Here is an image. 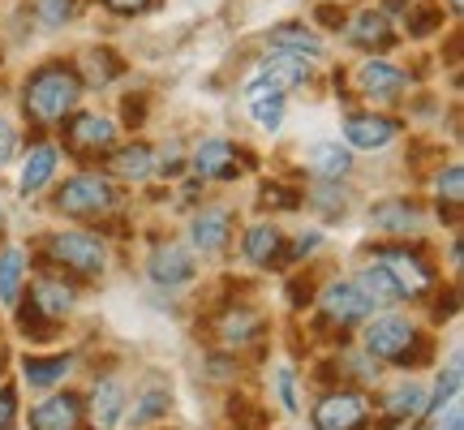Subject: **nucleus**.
<instances>
[{"instance_id":"nucleus-15","label":"nucleus","mask_w":464,"mask_h":430,"mask_svg":"<svg viewBox=\"0 0 464 430\" xmlns=\"http://www.w3.org/2000/svg\"><path fill=\"white\" fill-rule=\"evenodd\" d=\"M348 39H353L357 48H365V52H382V48H392V44H396V31H392L387 14H379V9H365V14L353 17Z\"/></svg>"},{"instance_id":"nucleus-28","label":"nucleus","mask_w":464,"mask_h":430,"mask_svg":"<svg viewBox=\"0 0 464 430\" xmlns=\"http://www.w3.org/2000/svg\"><path fill=\"white\" fill-rule=\"evenodd\" d=\"M357 293H362L370 306H387V301H400L396 284L387 280V271H382L379 263H370L362 276H357Z\"/></svg>"},{"instance_id":"nucleus-26","label":"nucleus","mask_w":464,"mask_h":430,"mask_svg":"<svg viewBox=\"0 0 464 430\" xmlns=\"http://www.w3.org/2000/svg\"><path fill=\"white\" fill-rule=\"evenodd\" d=\"M22 276H26V254L17 246H9L0 254V301L14 306L17 293H22Z\"/></svg>"},{"instance_id":"nucleus-13","label":"nucleus","mask_w":464,"mask_h":430,"mask_svg":"<svg viewBox=\"0 0 464 430\" xmlns=\"http://www.w3.org/2000/svg\"><path fill=\"white\" fill-rule=\"evenodd\" d=\"M78 422H82L78 396H48L31 409V430H78Z\"/></svg>"},{"instance_id":"nucleus-31","label":"nucleus","mask_w":464,"mask_h":430,"mask_svg":"<svg viewBox=\"0 0 464 430\" xmlns=\"http://www.w3.org/2000/svg\"><path fill=\"white\" fill-rule=\"evenodd\" d=\"M121 61H116V52H108V48H100V52H86L82 56V73H86V83L91 86H108L121 73Z\"/></svg>"},{"instance_id":"nucleus-24","label":"nucleus","mask_w":464,"mask_h":430,"mask_svg":"<svg viewBox=\"0 0 464 430\" xmlns=\"http://www.w3.org/2000/svg\"><path fill=\"white\" fill-rule=\"evenodd\" d=\"M69 366H73V357H69V353L26 357V362H22V375H26V383H34V387H52V383H61L69 375Z\"/></svg>"},{"instance_id":"nucleus-18","label":"nucleus","mask_w":464,"mask_h":430,"mask_svg":"<svg viewBox=\"0 0 464 430\" xmlns=\"http://www.w3.org/2000/svg\"><path fill=\"white\" fill-rule=\"evenodd\" d=\"M246 259L258 267H271L284 259V232L276 224H254L246 232Z\"/></svg>"},{"instance_id":"nucleus-40","label":"nucleus","mask_w":464,"mask_h":430,"mask_svg":"<svg viewBox=\"0 0 464 430\" xmlns=\"http://www.w3.org/2000/svg\"><path fill=\"white\" fill-rule=\"evenodd\" d=\"M318 241H323L318 232H305V237H297V241H293V249H288L284 259H288V263H297L301 254H310V249H318Z\"/></svg>"},{"instance_id":"nucleus-3","label":"nucleus","mask_w":464,"mask_h":430,"mask_svg":"<svg viewBox=\"0 0 464 430\" xmlns=\"http://www.w3.org/2000/svg\"><path fill=\"white\" fill-rule=\"evenodd\" d=\"M56 207L65 215H78V220H95V215H108L121 207V190H116L112 177H100V172H78L61 185L56 194Z\"/></svg>"},{"instance_id":"nucleus-35","label":"nucleus","mask_w":464,"mask_h":430,"mask_svg":"<svg viewBox=\"0 0 464 430\" xmlns=\"http://www.w3.org/2000/svg\"><path fill=\"white\" fill-rule=\"evenodd\" d=\"M168 405H172V396H168V392H147V396L138 400V409L130 414V422H133V426H147L150 417L168 414Z\"/></svg>"},{"instance_id":"nucleus-32","label":"nucleus","mask_w":464,"mask_h":430,"mask_svg":"<svg viewBox=\"0 0 464 430\" xmlns=\"http://www.w3.org/2000/svg\"><path fill=\"white\" fill-rule=\"evenodd\" d=\"M73 9H78V0H34V17H39L48 31L65 26L69 17H73Z\"/></svg>"},{"instance_id":"nucleus-11","label":"nucleus","mask_w":464,"mask_h":430,"mask_svg":"<svg viewBox=\"0 0 464 430\" xmlns=\"http://www.w3.org/2000/svg\"><path fill=\"white\" fill-rule=\"evenodd\" d=\"M150 280L155 284H185L194 276V259H189V249L177 246V241H160V246L150 249Z\"/></svg>"},{"instance_id":"nucleus-5","label":"nucleus","mask_w":464,"mask_h":430,"mask_svg":"<svg viewBox=\"0 0 464 430\" xmlns=\"http://www.w3.org/2000/svg\"><path fill=\"white\" fill-rule=\"evenodd\" d=\"M374 263L387 271V280L396 284L400 298H426L434 284V271L430 263L417 254V249H404V246H392V249H379Z\"/></svg>"},{"instance_id":"nucleus-10","label":"nucleus","mask_w":464,"mask_h":430,"mask_svg":"<svg viewBox=\"0 0 464 430\" xmlns=\"http://www.w3.org/2000/svg\"><path fill=\"white\" fill-rule=\"evenodd\" d=\"M189 164H194L198 177H211V181H232V177L241 172V164H237V147L224 142V138H207V142H198Z\"/></svg>"},{"instance_id":"nucleus-22","label":"nucleus","mask_w":464,"mask_h":430,"mask_svg":"<svg viewBox=\"0 0 464 430\" xmlns=\"http://www.w3.org/2000/svg\"><path fill=\"white\" fill-rule=\"evenodd\" d=\"M112 164L116 177H125V181H147L150 172H155V151L147 147V142H133V147H121L108 160Z\"/></svg>"},{"instance_id":"nucleus-43","label":"nucleus","mask_w":464,"mask_h":430,"mask_svg":"<svg viewBox=\"0 0 464 430\" xmlns=\"http://www.w3.org/2000/svg\"><path fill=\"white\" fill-rule=\"evenodd\" d=\"M103 5H108L112 14H125V17H133V14H142V9H147L150 0H103Z\"/></svg>"},{"instance_id":"nucleus-38","label":"nucleus","mask_w":464,"mask_h":430,"mask_svg":"<svg viewBox=\"0 0 464 430\" xmlns=\"http://www.w3.org/2000/svg\"><path fill=\"white\" fill-rule=\"evenodd\" d=\"M318 207L327 215H340L344 211V190H335V181H327L323 190H318Z\"/></svg>"},{"instance_id":"nucleus-23","label":"nucleus","mask_w":464,"mask_h":430,"mask_svg":"<svg viewBox=\"0 0 464 430\" xmlns=\"http://www.w3.org/2000/svg\"><path fill=\"white\" fill-rule=\"evenodd\" d=\"M348 168H353V155H348V147H340V142H318V147H310V172L323 177V181H340V177H348Z\"/></svg>"},{"instance_id":"nucleus-9","label":"nucleus","mask_w":464,"mask_h":430,"mask_svg":"<svg viewBox=\"0 0 464 430\" xmlns=\"http://www.w3.org/2000/svg\"><path fill=\"white\" fill-rule=\"evenodd\" d=\"M318 310L332 318V323L348 327V323H362V318H370V310H374V306L357 293V284H332V288H323Z\"/></svg>"},{"instance_id":"nucleus-41","label":"nucleus","mask_w":464,"mask_h":430,"mask_svg":"<svg viewBox=\"0 0 464 430\" xmlns=\"http://www.w3.org/2000/svg\"><path fill=\"white\" fill-rule=\"evenodd\" d=\"M280 400H284V409H288V414L297 409V392H293V370H288V366L280 370Z\"/></svg>"},{"instance_id":"nucleus-4","label":"nucleus","mask_w":464,"mask_h":430,"mask_svg":"<svg viewBox=\"0 0 464 430\" xmlns=\"http://www.w3.org/2000/svg\"><path fill=\"white\" fill-rule=\"evenodd\" d=\"M48 254L52 263L69 267L78 276H103V263H108V249H103V241L95 232H52Z\"/></svg>"},{"instance_id":"nucleus-1","label":"nucleus","mask_w":464,"mask_h":430,"mask_svg":"<svg viewBox=\"0 0 464 430\" xmlns=\"http://www.w3.org/2000/svg\"><path fill=\"white\" fill-rule=\"evenodd\" d=\"M78 95H82V78L65 61L39 65L26 78V116L39 125H56V121H65V112H73Z\"/></svg>"},{"instance_id":"nucleus-37","label":"nucleus","mask_w":464,"mask_h":430,"mask_svg":"<svg viewBox=\"0 0 464 430\" xmlns=\"http://www.w3.org/2000/svg\"><path fill=\"white\" fill-rule=\"evenodd\" d=\"M434 26H443V9L439 5H421V9L409 14V31L413 34H430Z\"/></svg>"},{"instance_id":"nucleus-30","label":"nucleus","mask_w":464,"mask_h":430,"mask_svg":"<svg viewBox=\"0 0 464 430\" xmlns=\"http://www.w3.org/2000/svg\"><path fill=\"white\" fill-rule=\"evenodd\" d=\"M374 224L387 232H409L417 224V207L409 199H396V202H382L374 207Z\"/></svg>"},{"instance_id":"nucleus-29","label":"nucleus","mask_w":464,"mask_h":430,"mask_svg":"<svg viewBox=\"0 0 464 430\" xmlns=\"http://www.w3.org/2000/svg\"><path fill=\"white\" fill-rule=\"evenodd\" d=\"M271 48H280V52H297V56H318L323 52V39H318L314 31H305V26H280V31L271 34Z\"/></svg>"},{"instance_id":"nucleus-14","label":"nucleus","mask_w":464,"mask_h":430,"mask_svg":"<svg viewBox=\"0 0 464 430\" xmlns=\"http://www.w3.org/2000/svg\"><path fill=\"white\" fill-rule=\"evenodd\" d=\"M189 237H194V246H198L202 254H216V249L228 246L232 215L224 211V207H207V211L194 215V229H189Z\"/></svg>"},{"instance_id":"nucleus-33","label":"nucleus","mask_w":464,"mask_h":430,"mask_svg":"<svg viewBox=\"0 0 464 430\" xmlns=\"http://www.w3.org/2000/svg\"><path fill=\"white\" fill-rule=\"evenodd\" d=\"M439 202H448V207H460L464 202V168L460 164H448L439 172Z\"/></svg>"},{"instance_id":"nucleus-16","label":"nucleus","mask_w":464,"mask_h":430,"mask_svg":"<svg viewBox=\"0 0 464 430\" xmlns=\"http://www.w3.org/2000/svg\"><path fill=\"white\" fill-rule=\"evenodd\" d=\"M357 83H362L365 95H379V100H396L409 78H404L396 65H387V61H379V56H370V61H362V69H357Z\"/></svg>"},{"instance_id":"nucleus-6","label":"nucleus","mask_w":464,"mask_h":430,"mask_svg":"<svg viewBox=\"0 0 464 430\" xmlns=\"http://www.w3.org/2000/svg\"><path fill=\"white\" fill-rule=\"evenodd\" d=\"M370 400L362 392H332L314 405V430H365Z\"/></svg>"},{"instance_id":"nucleus-36","label":"nucleus","mask_w":464,"mask_h":430,"mask_svg":"<svg viewBox=\"0 0 464 430\" xmlns=\"http://www.w3.org/2000/svg\"><path fill=\"white\" fill-rule=\"evenodd\" d=\"M263 207H280V211H297L301 194L288 185H263Z\"/></svg>"},{"instance_id":"nucleus-34","label":"nucleus","mask_w":464,"mask_h":430,"mask_svg":"<svg viewBox=\"0 0 464 430\" xmlns=\"http://www.w3.org/2000/svg\"><path fill=\"white\" fill-rule=\"evenodd\" d=\"M456 387H460V353H451L448 375L439 379V392H434V405H430V414H434V417L443 414V405H448V400L456 396Z\"/></svg>"},{"instance_id":"nucleus-8","label":"nucleus","mask_w":464,"mask_h":430,"mask_svg":"<svg viewBox=\"0 0 464 430\" xmlns=\"http://www.w3.org/2000/svg\"><path fill=\"white\" fill-rule=\"evenodd\" d=\"M396 133H400V121H396V116L357 112V116H348V121H344V142H348V147H362V151L387 147Z\"/></svg>"},{"instance_id":"nucleus-45","label":"nucleus","mask_w":464,"mask_h":430,"mask_svg":"<svg viewBox=\"0 0 464 430\" xmlns=\"http://www.w3.org/2000/svg\"><path fill=\"white\" fill-rule=\"evenodd\" d=\"M318 22H344V14H340L335 5H323V9H318Z\"/></svg>"},{"instance_id":"nucleus-25","label":"nucleus","mask_w":464,"mask_h":430,"mask_svg":"<svg viewBox=\"0 0 464 430\" xmlns=\"http://www.w3.org/2000/svg\"><path fill=\"white\" fill-rule=\"evenodd\" d=\"M56 172V151L52 147H34L31 155H26V164H22V194H39L44 185H48V177Z\"/></svg>"},{"instance_id":"nucleus-17","label":"nucleus","mask_w":464,"mask_h":430,"mask_svg":"<svg viewBox=\"0 0 464 430\" xmlns=\"http://www.w3.org/2000/svg\"><path fill=\"white\" fill-rule=\"evenodd\" d=\"M246 108H249V116L263 125V130H280V121H284V91H276L271 83H249V91H246Z\"/></svg>"},{"instance_id":"nucleus-44","label":"nucleus","mask_w":464,"mask_h":430,"mask_svg":"<svg viewBox=\"0 0 464 430\" xmlns=\"http://www.w3.org/2000/svg\"><path fill=\"white\" fill-rule=\"evenodd\" d=\"M434 430H464V414H460V405H451V409H448V422H439Z\"/></svg>"},{"instance_id":"nucleus-39","label":"nucleus","mask_w":464,"mask_h":430,"mask_svg":"<svg viewBox=\"0 0 464 430\" xmlns=\"http://www.w3.org/2000/svg\"><path fill=\"white\" fill-rule=\"evenodd\" d=\"M17 155V130L9 125V121H0V168L9 164Z\"/></svg>"},{"instance_id":"nucleus-42","label":"nucleus","mask_w":464,"mask_h":430,"mask_svg":"<svg viewBox=\"0 0 464 430\" xmlns=\"http://www.w3.org/2000/svg\"><path fill=\"white\" fill-rule=\"evenodd\" d=\"M17 417V405H14V387H0V430L9 426Z\"/></svg>"},{"instance_id":"nucleus-21","label":"nucleus","mask_w":464,"mask_h":430,"mask_svg":"<svg viewBox=\"0 0 464 430\" xmlns=\"http://www.w3.org/2000/svg\"><path fill=\"white\" fill-rule=\"evenodd\" d=\"M31 306L44 318H65L73 310V288L65 280H39L31 293Z\"/></svg>"},{"instance_id":"nucleus-12","label":"nucleus","mask_w":464,"mask_h":430,"mask_svg":"<svg viewBox=\"0 0 464 430\" xmlns=\"http://www.w3.org/2000/svg\"><path fill=\"white\" fill-rule=\"evenodd\" d=\"M314 78V65L297 56V52H276V56H266L263 65V83H271L276 91H293V86H305Z\"/></svg>"},{"instance_id":"nucleus-19","label":"nucleus","mask_w":464,"mask_h":430,"mask_svg":"<svg viewBox=\"0 0 464 430\" xmlns=\"http://www.w3.org/2000/svg\"><path fill=\"white\" fill-rule=\"evenodd\" d=\"M258 336H263V315H258V310L237 306V310H228V315L219 318V340L228 348L249 345V340H258Z\"/></svg>"},{"instance_id":"nucleus-7","label":"nucleus","mask_w":464,"mask_h":430,"mask_svg":"<svg viewBox=\"0 0 464 430\" xmlns=\"http://www.w3.org/2000/svg\"><path fill=\"white\" fill-rule=\"evenodd\" d=\"M65 142H69V151H78V155H100V151H112L116 125L100 112H78L73 125L65 130Z\"/></svg>"},{"instance_id":"nucleus-27","label":"nucleus","mask_w":464,"mask_h":430,"mask_svg":"<svg viewBox=\"0 0 464 430\" xmlns=\"http://www.w3.org/2000/svg\"><path fill=\"white\" fill-rule=\"evenodd\" d=\"M421 405H426V392H421L417 383L396 387L392 396L382 400V409H387V426H396V422H404V417H417L421 414Z\"/></svg>"},{"instance_id":"nucleus-46","label":"nucleus","mask_w":464,"mask_h":430,"mask_svg":"<svg viewBox=\"0 0 464 430\" xmlns=\"http://www.w3.org/2000/svg\"><path fill=\"white\" fill-rule=\"evenodd\" d=\"M0 224H5V207H0Z\"/></svg>"},{"instance_id":"nucleus-20","label":"nucleus","mask_w":464,"mask_h":430,"mask_svg":"<svg viewBox=\"0 0 464 430\" xmlns=\"http://www.w3.org/2000/svg\"><path fill=\"white\" fill-rule=\"evenodd\" d=\"M121 405H125V387L116 379L95 383L91 392V417H95V430H112L121 422Z\"/></svg>"},{"instance_id":"nucleus-2","label":"nucleus","mask_w":464,"mask_h":430,"mask_svg":"<svg viewBox=\"0 0 464 430\" xmlns=\"http://www.w3.org/2000/svg\"><path fill=\"white\" fill-rule=\"evenodd\" d=\"M365 353L396 366H417L430 357V340L400 315H379L365 327Z\"/></svg>"}]
</instances>
